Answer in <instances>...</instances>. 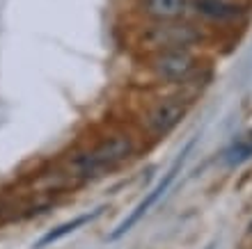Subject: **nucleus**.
Segmentation results:
<instances>
[{"mask_svg": "<svg viewBox=\"0 0 252 249\" xmlns=\"http://www.w3.org/2000/svg\"><path fill=\"white\" fill-rule=\"evenodd\" d=\"M206 30L188 19L179 21H152L140 32L138 44L149 53L174 51V48H195L206 41Z\"/></svg>", "mask_w": 252, "mask_h": 249, "instance_id": "obj_1", "label": "nucleus"}, {"mask_svg": "<svg viewBox=\"0 0 252 249\" xmlns=\"http://www.w3.org/2000/svg\"><path fill=\"white\" fill-rule=\"evenodd\" d=\"M103 213V208H96L92 210V213H85V215H78V217H73V220H69V222L60 224V226H55V229H51L44 238H39L37 243H34V249H44L48 247V245H53L58 243V240H62L64 236H69V233H73V231H78L80 226H85V224L94 222L96 217Z\"/></svg>", "mask_w": 252, "mask_h": 249, "instance_id": "obj_8", "label": "nucleus"}, {"mask_svg": "<svg viewBox=\"0 0 252 249\" xmlns=\"http://www.w3.org/2000/svg\"><path fill=\"white\" fill-rule=\"evenodd\" d=\"M133 151V142L124 135L120 138H113L103 142L101 146H96L94 151L80 156L76 160V171H78L83 178H92V176H99L101 171L106 169H113L115 165H120L122 160L131 156Z\"/></svg>", "mask_w": 252, "mask_h": 249, "instance_id": "obj_3", "label": "nucleus"}, {"mask_svg": "<svg viewBox=\"0 0 252 249\" xmlns=\"http://www.w3.org/2000/svg\"><path fill=\"white\" fill-rule=\"evenodd\" d=\"M252 156V142L250 144H236L232 151H227V163L229 165H239L243 163V160H248V158Z\"/></svg>", "mask_w": 252, "mask_h": 249, "instance_id": "obj_9", "label": "nucleus"}, {"mask_svg": "<svg viewBox=\"0 0 252 249\" xmlns=\"http://www.w3.org/2000/svg\"><path fill=\"white\" fill-rule=\"evenodd\" d=\"M252 12V0H192V14L206 23H241Z\"/></svg>", "mask_w": 252, "mask_h": 249, "instance_id": "obj_5", "label": "nucleus"}, {"mask_svg": "<svg viewBox=\"0 0 252 249\" xmlns=\"http://www.w3.org/2000/svg\"><path fill=\"white\" fill-rule=\"evenodd\" d=\"M149 69L163 83H186L199 71V59L192 48H174V51L152 53Z\"/></svg>", "mask_w": 252, "mask_h": 249, "instance_id": "obj_2", "label": "nucleus"}, {"mask_svg": "<svg viewBox=\"0 0 252 249\" xmlns=\"http://www.w3.org/2000/svg\"><path fill=\"white\" fill-rule=\"evenodd\" d=\"M186 114V103L181 99H163L149 112V128L156 135H165L179 124Z\"/></svg>", "mask_w": 252, "mask_h": 249, "instance_id": "obj_7", "label": "nucleus"}, {"mask_svg": "<svg viewBox=\"0 0 252 249\" xmlns=\"http://www.w3.org/2000/svg\"><path fill=\"white\" fill-rule=\"evenodd\" d=\"M138 12L149 21H179L192 16V0H138Z\"/></svg>", "mask_w": 252, "mask_h": 249, "instance_id": "obj_6", "label": "nucleus"}, {"mask_svg": "<svg viewBox=\"0 0 252 249\" xmlns=\"http://www.w3.org/2000/svg\"><path fill=\"white\" fill-rule=\"evenodd\" d=\"M192 144H195V142H188V144L184 146V151H181L179 156H177V160H174V163H172V167H170V169L165 171V176H163V181H160V183L156 185V188H154V190L149 192V194H147V197L138 203V208L133 210L131 215L126 217L124 222H122L120 226H117V229H115L113 233L108 236V240H120L122 236H126V233H128V231H131L133 226H135V224H138L140 220H142V217H145L147 213H149V208L158 203V199L163 197V194H165V192L170 190V188H172L174 178H177V174H179V171H181V167H184V163H186V158H188V153H190Z\"/></svg>", "mask_w": 252, "mask_h": 249, "instance_id": "obj_4", "label": "nucleus"}]
</instances>
